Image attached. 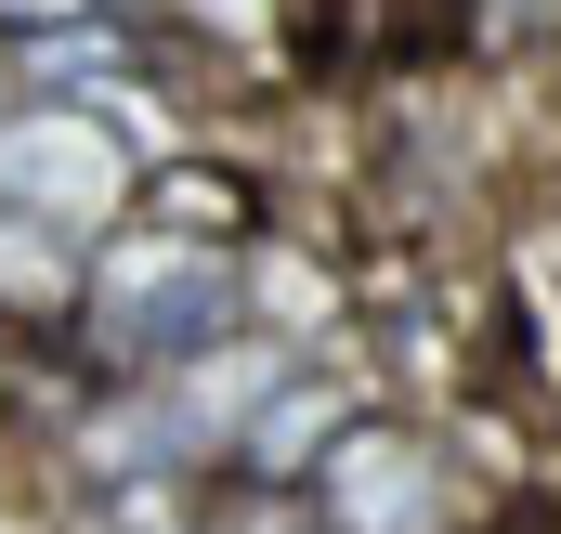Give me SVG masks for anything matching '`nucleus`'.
I'll list each match as a JSON object with an SVG mask.
<instances>
[{
    "mask_svg": "<svg viewBox=\"0 0 561 534\" xmlns=\"http://www.w3.org/2000/svg\"><path fill=\"white\" fill-rule=\"evenodd\" d=\"M144 235H183V248H262L275 235V196H262V170L249 156H157L131 196Z\"/></svg>",
    "mask_w": 561,
    "mask_h": 534,
    "instance_id": "20e7f679",
    "label": "nucleus"
},
{
    "mask_svg": "<svg viewBox=\"0 0 561 534\" xmlns=\"http://www.w3.org/2000/svg\"><path fill=\"white\" fill-rule=\"evenodd\" d=\"M313 522L327 534H483V469H470V443L444 417L379 404L313 469Z\"/></svg>",
    "mask_w": 561,
    "mask_h": 534,
    "instance_id": "f03ea898",
    "label": "nucleus"
},
{
    "mask_svg": "<svg viewBox=\"0 0 561 534\" xmlns=\"http://www.w3.org/2000/svg\"><path fill=\"white\" fill-rule=\"evenodd\" d=\"M196 534H327V522H313V496H287V483H236V469H222V483L196 496Z\"/></svg>",
    "mask_w": 561,
    "mask_h": 534,
    "instance_id": "0eeeda50",
    "label": "nucleus"
},
{
    "mask_svg": "<svg viewBox=\"0 0 561 534\" xmlns=\"http://www.w3.org/2000/svg\"><path fill=\"white\" fill-rule=\"evenodd\" d=\"M131 196H144V156H131V131H118L105 105H39V92L0 105V209H26V222L105 248V235L131 222Z\"/></svg>",
    "mask_w": 561,
    "mask_h": 534,
    "instance_id": "7ed1b4c3",
    "label": "nucleus"
},
{
    "mask_svg": "<svg viewBox=\"0 0 561 534\" xmlns=\"http://www.w3.org/2000/svg\"><path fill=\"white\" fill-rule=\"evenodd\" d=\"M483 534H523V522H483Z\"/></svg>",
    "mask_w": 561,
    "mask_h": 534,
    "instance_id": "9d476101",
    "label": "nucleus"
},
{
    "mask_svg": "<svg viewBox=\"0 0 561 534\" xmlns=\"http://www.w3.org/2000/svg\"><path fill=\"white\" fill-rule=\"evenodd\" d=\"M470 66H561V0H470Z\"/></svg>",
    "mask_w": 561,
    "mask_h": 534,
    "instance_id": "423d86ee",
    "label": "nucleus"
},
{
    "mask_svg": "<svg viewBox=\"0 0 561 534\" xmlns=\"http://www.w3.org/2000/svg\"><path fill=\"white\" fill-rule=\"evenodd\" d=\"M92 13H118V0H0V53H26V39H66V26H92Z\"/></svg>",
    "mask_w": 561,
    "mask_h": 534,
    "instance_id": "6e6552de",
    "label": "nucleus"
},
{
    "mask_svg": "<svg viewBox=\"0 0 561 534\" xmlns=\"http://www.w3.org/2000/svg\"><path fill=\"white\" fill-rule=\"evenodd\" d=\"M79 287H92V248H79V235L0 209V326H13V339H66V326H79Z\"/></svg>",
    "mask_w": 561,
    "mask_h": 534,
    "instance_id": "39448f33",
    "label": "nucleus"
},
{
    "mask_svg": "<svg viewBox=\"0 0 561 534\" xmlns=\"http://www.w3.org/2000/svg\"><path fill=\"white\" fill-rule=\"evenodd\" d=\"M249 339V248H183V235H144L118 222L92 248V287H79V379L92 392H144V379H183L209 352Z\"/></svg>",
    "mask_w": 561,
    "mask_h": 534,
    "instance_id": "f257e3e1",
    "label": "nucleus"
},
{
    "mask_svg": "<svg viewBox=\"0 0 561 534\" xmlns=\"http://www.w3.org/2000/svg\"><path fill=\"white\" fill-rule=\"evenodd\" d=\"M431 13H457V26H470V0H431Z\"/></svg>",
    "mask_w": 561,
    "mask_h": 534,
    "instance_id": "1a4fd4ad",
    "label": "nucleus"
}]
</instances>
